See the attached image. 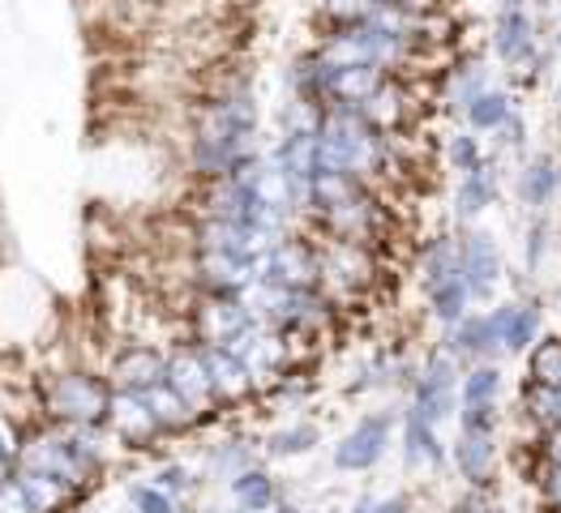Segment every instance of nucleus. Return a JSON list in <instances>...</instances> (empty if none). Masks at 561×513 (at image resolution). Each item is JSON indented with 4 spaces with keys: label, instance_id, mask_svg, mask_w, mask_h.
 I'll return each instance as SVG.
<instances>
[{
    "label": "nucleus",
    "instance_id": "nucleus-49",
    "mask_svg": "<svg viewBox=\"0 0 561 513\" xmlns=\"http://www.w3.org/2000/svg\"><path fill=\"white\" fill-rule=\"evenodd\" d=\"M232 513H244V510H232Z\"/></svg>",
    "mask_w": 561,
    "mask_h": 513
},
{
    "label": "nucleus",
    "instance_id": "nucleus-39",
    "mask_svg": "<svg viewBox=\"0 0 561 513\" xmlns=\"http://www.w3.org/2000/svg\"><path fill=\"white\" fill-rule=\"evenodd\" d=\"M129 505H134V513H176V501L154 483H134L129 488Z\"/></svg>",
    "mask_w": 561,
    "mask_h": 513
},
{
    "label": "nucleus",
    "instance_id": "nucleus-27",
    "mask_svg": "<svg viewBox=\"0 0 561 513\" xmlns=\"http://www.w3.org/2000/svg\"><path fill=\"white\" fill-rule=\"evenodd\" d=\"M518 407H523V420L531 423L536 432H549V428H558V420H561V389L523 381V385H518Z\"/></svg>",
    "mask_w": 561,
    "mask_h": 513
},
{
    "label": "nucleus",
    "instance_id": "nucleus-23",
    "mask_svg": "<svg viewBox=\"0 0 561 513\" xmlns=\"http://www.w3.org/2000/svg\"><path fill=\"white\" fill-rule=\"evenodd\" d=\"M228 492H232L236 510H244V513H271L283 501L279 483H275V475L266 467L240 470L232 483H228Z\"/></svg>",
    "mask_w": 561,
    "mask_h": 513
},
{
    "label": "nucleus",
    "instance_id": "nucleus-40",
    "mask_svg": "<svg viewBox=\"0 0 561 513\" xmlns=\"http://www.w3.org/2000/svg\"><path fill=\"white\" fill-rule=\"evenodd\" d=\"M536 501L545 513H561V467H540L536 475Z\"/></svg>",
    "mask_w": 561,
    "mask_h": 513
},
{
    "label": "nucleus",
    "instance_id": "nucleus-21",
    "mask_svg": "<svg viewBox=\"0 0 561 513\" xmlns=\"http://www.w3.org/2000/svg\"><path fill=\"white\" fill-rule=\"evenodd\" d=\"M202 355H206V369H210V381H215V398L219 403H240L257 381L253 373L244 369V360L228 351V347H202Z\"/></svg>",
    "mask_w": 561,
    "mask_h": 513
},
{
    "label": "nucleus",
    "instance_id": "nucleus-13",
    "mask_svg": "<svg viewBox=\"0 0 561 513\" xmlns=\"http://www.w3.org/2000/svg\"><path fill=\"white\" fill-rule=\"evenodd\" d=\"M403 467L412 475H442L450 467V445L442 441V428L416 411H403Z\"/></svg>",
    "mask_w": 561,
    "mask_h": 513
},
{
    "label": "nucleus",
    "instance_id": "nucleus-10",
    "mask_svg": "<svg viewBox=\"0 0 561 513\" xmlns=\"http://www.w3.org/2000/svg\"><path fill=\"white\" fill-rule=\"evenodd\" d=\"M493 326L502 334V351L506 355H527L540 338H545V304L536 295L527 300H502L489 308Z\"/></svg>",
    "mask_w": 561,
    "mask_h": 513
},
{
    "label": "nucleus",
    "instance_id": "nucleus-37",
    "mask_svg": "<svg viewBox=\"0 0 561 513\" xmlns=\"http://www.w3.org/2000/svg\"><path fill=\"white\" fill-rule=\"evenodd\" d=\"M506 154H518V159H527V120L523 116H511L497 133H493V159H506Z\"/></svg>",
    "mask_w": 561,
    "mask_h": 513
},
{
    "label": "nucleus",
    "instance_id": "nucleus-36",
    "mask_svg": "<svg viewBox=\"0 0 561 513\" xmlns=\"http://www.w3.org/2000/svg\"><path fill=\"white\" fill-rule=\"evenodd\" d=\"M154 488H163L172 501H181V497H188L193 488H197V475L185 467V463H163V467L154 470V479H150Z\"/></svg>",
    "mask_w": 561,
    "mask_h": 513
},
{
    "label": "nucleus",
    "instance_id": "nucleus-14",
    "mask_svg": "<svg viewBox=\"0 0 561 513\" xmlns=\"http://www.w3.org/2000/svg\"><path fill=\"white\" fill-rule=\"evenodd\" d=\"M322 282H334L339 291H365L374 282V248L352 240H327L322 248Z\"/></svg>",
    "mask_w": 561,
    "mask_h": 513
},
{
    "label": "nucleus",
    "instance_id": "nucleus-25",
    "mask_svg": "<svg viewBox=\"0 0 561 513\" xmlns=\"http://www.w3.org/2000/svg\"><path fill=\"white\" fill-rule=\"evenodd\" d=\"M518 107H515V94L511 91H502V86H489V91L480 94L476 103H468V112H463V120H468V129L471 133H497L511 116H515Z\"/></svg>",
    "mask_w": 561,
    "mask_h": 513
},
{
    "label": "nucleus",
    "instance_id": "nucleus-15",
    "mask_svg": "<svg viewBox=\"0 0 561 513\" xmlns=\"http://www.w3.org/2000/svg\"><path fill=\"white\" fill-rule=\"evenodd\" d=\"M497 193H502V159L489 154L471 176H459V185H455V223L471 228L484 210L497 206Z\"/></svg>",
    "mask_w": 561,
    "mask_h": 513
},
{
    "label": "nucleus",
    "instance_id": "nucleus-41",
    "mask_svg": "<svg viewBox=\"0 0 561 513\" xmlns=\"http://www.w3.org/2000/svg\"><path fill=\"white\" fill-rule=\"evenodd\" d=\"M408 510H412V501H408V497L365 492V497H356V501H352V510L347 513H408Z\"/></svg>",
    "mask_w": 561,
    "mask_h": 513
},
{
    "label": "nucleus",
    "instance_id": "nucleus-32",
    "mask_svg": "<svg viewBox=\"0 0 561 513\" xmlns=\"http://www.w3.org/2000/svg\"><path fill=\"white\" fill-rule=\"evenodd\" d=\"M442 154H446V163H450V172H459V176H471L484 159H489V150L480 145V133H471V129H459V133H450L446 145H442Z\"/></svg>",
    "mask_w": 561,
    "mask_h": 513
},
{
    "label": "nucleus",
    "instance_id": "nucleus-22",
    "mask_svg": "<svg viewBox=\"0 0 561 513\" xmlns=\"http://www.w3.org/2000/svg\"><path fill=\"white\" fill-rule=\"evenodd\" d=\"M107 420L116 423V432H121L129 445H150V441L163 432L159 420H154V411H150V403H146V394H121V389H116Z\"/></svg>",
    "mask_w": 561,
    "mask_h": 513
},
{
    "label": "nucleus",
    "instance_id": "nucleus-31",
    "mask_svg": "<svg viewBox=\"0 0 561 513\" xmlns=\"http://www.w3.org/2000/svg\"><path fill=\"white\" fill-rule=\"evenodd\" d=\"M146 403H150V411H154V420L163 432H176V428H188V423L197 420V411L188 407L185 398L163 381V385H154L150 394H146Z\"/></svg>",
    "mask_w": 561,
    "mask_h": 513
},
{
    "label": "nucleus",
    "instance_id": "nucleus-4",
    "mask_svg": "<svg viewBox=\"0 0 561 513\" xmlns=\"http://www.w3.org/2000/svg\"><path fill=\"white\" fill-rule=\"evenodd\" d=\"M18 470L60 479L69 488H82L87 475H91V467L82 463V454L73 445V432H35V436H26L22 450H18Z\"/></svg>",
    "mask_w": 561,
    "mask_h": 513
},
{
    "label": "nucleus",
    "instance_id": "nucleus-47",
    "mask_svg": "<svg viewBox=\"0 0 561 513\" xmlns=\"http://www.w3.org/2000/svg\"><path fill=\"white\" fill-rule=\"evenodd\" d=\"M408 513H424V510H416V505H412V510H408Z\"/></svg>",
    "mask_w": 561,
    "mask_h": 513
},
{
    "label": "nucleus",
    "instance_id": "nucleus-20",
    "mask_svg": "<svg viewBox=\"0 0 561 513\" xmlns=\"http://www.w3.org/2000/svg\"><path fill=\"white\" fill-rule=\"evenodd\" d=\"M463 275V232L459 235H433L421 248V287L433 291L442 282Z\"/></svg>",
    "mask_w": 561,
    "mask_h": 513
},
{
    "label": "nucleus",
    "instance_id": "nucleus-11",
    "mask_svg": "<svg viewBox=\"0 0 561 513\" xmlns=\"http://www.w3.org/2000/svg\"><path fill=\"white\" fill-rule=\"evenodd\" d=\"M561 193V159L553 150H536L527 159H518L515 167V197L523 210L545 214Z\"/></svg>",
    "mask_w": 561,
    "mask_h": 513
},
{
    "label": "nucleus",
    "instance_id": "nucleus-6",
    "mask_svg": "<svg viewBox=\"0 0 561 513\" xmlns=\"http://www.w3.org/2000/svg\"><path fill=\"white\" fill-rule=\"evenodd\" d=\"M390 432H394V416L390 411H369L365 420H356V428H347L339 436L334 454H330L334 470H343V475L374 470L386 458V450H390Z\"/></svg>",
    "mask_w": 561,
    "mask_h": 513
},
{
    "label": "nucleus",
    "instance_id": "nucleus-19",
    "mask_svg": "<svg viewBox=\"0 0 561 513\" xmlns=\"http://www.w3.org/2000/svg\"><path fill=\"white\" fill-rule=\"evenodd\" d=\"M360 116H365L374 129H381L386 138H399V133L408 129V120H412V94H408L403 82L386 78V86L360 107Z\"/></svg>",
    "mask_w": 561,
    "mask_h": 513
},
{
    "label": "nucleus",
    "instance_id": "nucleus-44",
    "mask_svg": "<svg viewBox=\"0 0 561 513\" xmlns=\"http://www.w3.org/2000/svg\"><path fill=\"white\" fill-rule=\"evenodd\" d=\"M271 513H305V510H300L296 501H287V497H283V501H279V505H275V510H271Z\"/></svg>",
    "mask_w": 561,
    "mask_h": 513
},
{
    "label": "nucleus",
    "instance_id": "nucleus-18",
    "mask_svg": "<svg viewBox=\"0 0 561 513\" xmlns=\"http://www.w3.org/2000/svg\"><path fill=\"white\" fill-rule=\"evenodd\" d=\"M112 381H116L121 394H150L154 385L168 381V360H163L159 351H150V347H129V351L116 360Z\"/></svg>",
    "mask_w": 561,
    "mask_h": 513
},
{
    "label": "nucleus",
    "instance_id": "nucleus-28",
    "mask_svg": "<svg viewBox=\"0 0 561 513\" xmlns=\"http://www.w3.org/2000/svg\"><path fill=\"white\" fill-rule=\"evenodd\" d=\"M502 389H506V373L497 360L489 364H471L459 385V407H480V403H502Z\"/></svg>",
    "mask_w": 561,
    "mask_h": 513
},
{
    "label": "nucleus",
    "instance_id": "nucleus-42",
    "mask_svg": "<svg viewBox=\"0 0 561 513\" xmlns=\"http://www.w3.org/2000/svg\"><path fill=\"white\" fill-rule=\"evenodd\" d=\"M0 513H35V505H31V497H26V488H22L18 475L9 483H0Z\"/></svg>",
    "mask_w": 561,
    "mask_h": 513
},
{
    "label": "nucleus",
    "instance_id": "nucleus-38",
    "mask_svg": "<svg viewBox=\"0 0 561 513\" xmlns=\"http://www.w3.org/2000/svg\"><path fill=\"white\" fill-rule=\"evenodd\" d=\"M459 428H468V432H502V403L459 407Z\"/></svg>",
    "mask_w": 561,
    "mask_h": 513
},
{
    "label": "nucleus",
    "instance_id": "nucleus-29",
    "mask_svg": "<svg viewBox=\"0 0 561 513\" xmlns=\"http://www.w3.org/2000/svg\"><path fill=\"white\" fill-rule=\"evenodd\" d=\"M322 441V432H318V423H283V428H275L271 436H266V454L271 458H300V454H309L313 445Z\"/></svg>",
    "mask_w": 561,
    "mask_h": 513
},
{
    "label": "nucleus",
    "instance_id": "nucleus-35",
    "mask_svg": "<svg viewBox=\"0 0 561 513\" xmlns=\"http://www.w3.org/2000/svg\"><path fill=\"white\" fill-rule=\"evenodd\" d=\"M249 467H253V454H249L240 441H224L219 450H210V475H219V479H228V483Z\"/></svg>",
    "mask_w": 561,
    "mask_h": 513
},
{
    "label": "nucleus",
    "instance_id": "nucleus-45",
    "mask_svg": "<svg viewBox=\"0 0 561 513\" xmlns=\"http://www.w3.org/2000/svg\"><path fill=\"white\" fill-rule=\"evenodd\" d=\"M553 51H561V26L553 31Z\"/></svg>",
    "mask_w": 561,
    "mask_h": 513
},
{
    "label": "nucleus",
    "instance_id": "nucleus-26",
    "mask_svg": "<svg viewBox=\"0 0 561 513\" xmlns=\"http://www.w3.org/2000/svg\"><path fill=\"white\" fill-rule=\"evenodd\" d=\"M489 86H493V78H489V69H484V60H480V56H471V60H455V65H450V73H446V98H450L459 112H468V103H476Z\"/></svg>",
    "mask_w": 561,
    "mask_h": 513
},
{
    "label": "nucleus",
    "instance_id": "nucleus-48",
    "mask_svg": "<svg viewBox=\"0 0 561 513\" xmlns=\"http://www.w3.org/2000/svg\"><path fill=\"white\" fill-rule=\"evenodd\" d=\"M327 513H339V510H327Z\"/></svg>",
    "mask_w": 561,
    "mask_h": 513
},
{
    "label": "nucleus",
    "instance_id": "nucleus-9",
    "mask_svg": "<svg viewBox=\"0 0 561 513\" xmlns=\"http://www.w3.org/2000/svg\"><path fill=\"white\" fill-rule=\"evenodd\" d=\"M463 275H468L471 300L476 304H493L497 287L506 279V261H502V248H497L493 232H484V228L463 232Z\"/></svg>",
    "mask_w": 561,
    "mask_h": 513
},
{
    "label": "nucleus",
    "instance_id": "nucleus-17",
    "mask_svg": "<svg viewBox=\"0 0 561 513\" xmlns=\"http://www.w3.org/2000/svg\"><path fill=\"white\" fill-rule=\"evenodd\" d=\"M197 282L206 295H244L257 282V261L236 253H197Z\"/></svg>",
    "mask_w": 561,
    "mask_h": 513
},
{
    "label": "nucleus",
    "instance_id": "nucleus-5",
    "mask_svg": "<svg viewBox=\"0 0 561 513\" xmlns=\"http://www.w3.org/2000/svg\"><path fill=\"white\" fill-rule=\"evenodd\" d=\"M257 279L271 287H287V291H318L322 287V253L305 240L283 235L275 248L262 253Z\"/></svg>",
    "mask_w": 561,
    "mask_h": 513
},
{
    "label": "nucleus",
    "instance_id": "nucleus-46",
    "mask_svg": "<svg viewBox=\"0 0 561 513\" xmlns=\"http://www.w3.org/2000/svg\"><path fill=\"white\" fill-rule=\"evenodd\" d=\"M558 116H561V86H558Z\"/></svg>",
    "mask_w": 561,
    "mask_h": 513
},
{
    "label": "nucleus",
    "instance_id": "nucleus-7",
    "mask_svg": "<svg viewBox=\"0 0 561 513\" xmlns=\"http://www.w3.org/2000/svg\"><path fill=\"white\" fill-rule=\"evenodd\" d=\"M450 467L463 479V488L493 492L497 475H502V432H468V428H459V436L450 441Z\"/></svg>",
    "mask_w": 561,
    "mask_h": 513
},
{
    "label": "nucleus",
    "instance_id": "nucleus-34",
    "mask_svg": "<svg viewBox=\"0 0 561 513\" xmlns=\"http://www.w3.org/2000/svg\"><path fill=\"white\" fill-rule=\"evenodd\" d=\"M18 479H22V488H26V497H31V505L35 513H56L65 501H69V483H60V479H47V475H26V470H18Z\"/></svg>",
    "mask_w": 561,
    "mask_h": 513
},
{
    "label": "nucleus",
    "instance_id": "nucleus-8",
    "mask_svg": "<svg viewBox=\"0 0 561 513\" xmlns=\"http://www.w3.org/2000/svg\"><path fill=\"white\" fill-rule=\"evenodd\" d=\"M253 326H257V317L244 304V295H206L193 308V338H197V347H232L236 338H244Z\"/></svg>",
    "mask_w": 561,
    "mask_h": 513
},
{
    "label": "nucleus",
    "instance_id": "nucleus-30",
    "mask_svg": "<svg viewBox=\"0 0 561 513\" xmlns=\"http://www.w3.org/2000/svg\"><path fill=\"white\" fill-rule=\"evenodd\" d=\"M523 381L561 389V334H545V338L527 351V376H523Z\"/></svg>",
    "mask_w": 561,
    "mask_h": 513
},
{
    "label": "nucleus",
    "instance_id": "nucleus-43",
    "mask_svg": "<svg viewBox=\"0 0 561 513\" xmlns=\"http://www.w3.org/2000/svg\"><path fill=\"white\" fill-rule=\"evenodd\" d=\"M536 458L540 467H561V428L536 432Z\"/></svg>",
    "mask_w": 561,
    "mask_h": 513
},
{
    "label": "nucleus",
    "instance_id": "nucleus-24",
    "mask_svg": "<svg viewBox=\"0 0 561 513\" xmlns=\"http://www.w3.org/2000/svg\"><path fill=\"white\" fill-rule=\"evenodd\" d=\"M424 300H428V317L437 322L442 329L459 326L463 317H471V287H468V275H459V279L442 282V287H433V291H424Z\"/></svg>",
    "mask_w": 561,
    "mask_h": 513
},
{
    "label": "nucleus",
    "instance_id": "nucleus-33",
    "mask_svg": "<svg viewBox=\"0 0 561 513\" xmlns=\"http://www.w3.org/2000/svg\"><path fill=\"white\" fill-rule=\"evenodd\" d=\"M549 248H553V223H549V214H531L527 228H523V266H527V275H540Z\"/></svg>",
    "mask_w": 561,
    "mask_h": 513
},
{
    "label": "nucleus",
    "instance_id": "nucleus-1",
    "mask_svg": "<svg viewBox=\"0 0 561 513\" xmlns=\"http://www.w3.org/2000/svg\"><path fill=\"white\" fill-rule=\"evenodd\" d=\"M390 163L394 145L381 129H374L356 107H327L318 125V172H339L369 185Z\"/></svg>",
    "mask_w": 561,
    "mask_h": 513
},
{
    "label": "nucleus",
    "instance_id": "nucleus-3",
    "mask_svg": "<svg viewBox=\"0 0 561 513\" xmlns=\"http://www.w3.org/2000/svg\"><path fill=\"white\" fill-rule=\"evenodd\" d=\"M112 389L99 381V376L87 373H65L51 376L47 385V411L56 420L73 423V428H87V423H99L112 416Z\"/></svg>",
    "mask_w": 561,
    "mask_h": 513
},
{
    "label": "nucleus",
    "instance_id": "nucleus-12",
    "mask_svg": "<svg viewBox=\"0 0 561 513\" xmlns=\"http://www.w3.org/2000/svg\"><path fill=\"white\" fill-rule=\"evenodd\" d=\"M442 347H446L463 369H471V364H489V360L506 355V351H502V334H497V326H493L489 313H471V317H463L459 326L442 329Z\"/></svg>",
    "mask_w": 561,
    "mask_h": 513
},
{
    "label": "nucleus",
    "instance_id": "nucleus-16",
    "mask_svg": "<svg viewBox=\"0 0 561 513\" xmlns=\"http://www.w3.org/2000/svg\"><path fill=\"white\" fill-rule=\"evenodd\" d=\"M168 385L185 398L188 407L202 416L210 403H219L215 398V381H210V369H206V355H202V347L193 342V347H181V351H172L168 355Z\"/></svg>",
    "mask_w": 561,
    "mask_h": 513
},
{
    "label": "nucleus",
    "instance_id": "nucleus-2",
    "mask_svg": "<svg viewBox=\"0 0 561 513\" xmlns=\"http://www.w3.org/2000/svg\"><path fill=\"white\" fill-rule=\"evenodd\" d=\"M463 364L437 342L428 355H424V364L412 373V398H408V411H416L424 416L428 423H450L459 420V385H463Z\"/></svg>",
    "mask_w": 561,
    "mask_h": 513
}]
</instances>
